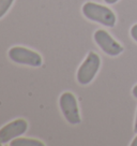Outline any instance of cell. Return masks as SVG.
I'll use <instances>...</instances> for the list:
<instances>
[{"label":"cell","mask_w":137,"mask_h":146,"mask_svg":"<svg viewBox=\"0 0 137 146\" xmlns=\"http://www.w3.org/2000/svg\"><path fill=\"white\" fill-rule=\"evenodd\" d=\"M82 13L90 21L100 23L107 27H114L116 15L110 9L94 2H87L82 5Z\"/></svg>","instance_id":"6da1fadb"},{"label":"cell","mask_w":137,"mask_h":146,"mask_svg":"<svg viewBox=\"0 0 137 146\" xmlns=\"http://www.w3.org/2000/svg\"><path fill=\"white\" fill-rule=\"evenodd\" d=\"M101 59L99 55L94 52H90L87 58L82 64L77 71V81L82 85H87L94 78L96 72L99 71Z\"/></svg>","instance_id":"7a4b0ae2"},{"label":"cell","mask_w":137,"mask_h":146,"mask_svg":"<svg viewBox=\"0 0 137 146\" xmlns=\"http://www.w3.org/2000/svg\"><path fill=\"white\" fill-rule=\"evenodd\" d=\"M10 59L20 64H27L31 67H40L42 64V57L37 52L28 50L22 46H14L9 50Z\"/></svg>","instance_id":"3957f363"},{"label":"cell","mask_w":137,"mask_h":146,"mask_svg":"<svg viewBox=\"0 0 137 146\" xmlns=\"http://www.w3.org/2000/svg\"><path fill=\"white\" fill-rule=\"evenodd\" d=\"M60 109L62 114L70 123L77 125L80 123V116L78 111L77 101L72 92H64L61 95L59 100Z\"/></svg>","instance_id":"277c9868"},{"label":"cell","mask_w":137,"mask_h":146,"mask_svg":"<svg viewBox=\"0 0 137 146\" xmlns=\"http://www.w3.org/2000/svg\"><path fill=\"white\" fill-rule=\"evenodd\" d=\"M94 40L101 50L109 56H118L123 52V47L114 40L109 33L105 30L99 29L94 33Z\"/></svg>","instance_id":"5b68a950"},{"label":"cell","mask_w":137,"mask_h":146,"mask_svg":"<svg viewBox=\"0 0 137 146\" xmlns=\"http://www.w3.org/2000/svg\"><path fill=\"white\" fill-rule=\"evenodd\" d=\"M28 123L24 119H16L0 129V143L7 144L26 132Z\"/></svg>","instance_id":"8992f818"},{"label":"cell","mask_w":137,"mask_h":146,"mask_svg":"<svg viewBox=\"0 0 137 146\" xmlns=\"http://www.w3.org/2000/svg\"><path fill=\"white\" fill-rule=\"evenodd\" d=\"M11 146H44V144L39 140L34 139H25V137H16L10 142Z\"/></svg>","instance_id":"52a82bcc"},{"label":"cell","mask_w":137,"mask_h":146,"mask_svg":"<svg viewBox=\"0 0 137 146\" xmlns=\"http://www.w3.org/2000/svg\"><path fill=\"white\" fill-rule=\"evenodd\" d=\"M14 0H0V18L2 17L7 11L11 8Z\"/></svg>","instance_id":"ba28073f"},{"label":"cell","mask_w":137,"mask_h":146,"mask_svg":"<svg viewBox=\"0 0 137 146\" xmlns=\"http://www.w3.org/2000/svg\"><path fill=\"white\" fill-rule=\"evenodd\" d=\"M131 36H132L133 39L137 42V24L134 25V26L131 28Z\"/></svg>","instance_id":"9c48e42d"},{"label":"cell","mask_w":137,"mask_h":146,"mask_svg":"<svg viewBox=\"0 0 137 146\" xmlns=\"http://www.w3.org/2000/svg\"><path fill=\"white\" fill-rule=\"evenodd\" d=\"M133 96H134L137 99V85L134 87V88H133Z\"/></svg>","instance_id":"30bf717a"},{"label":"cell","mask_w":137,"mask_h":146,"mask_svg":"<svg viewBox=\"0 0 137 146\" xmlns=\"http://www.w3.org/2000/svg\"><path fill=\"white\" fill-rule=\"evenodd\" d=\"M106 3H109V5H113V3H116L118 0H104Z\"/></svg>","instance_id":"8fae6325"},{"label":"cell","mask_w":137,"mask_h":146,"mask_svg":"<svg viewBox=\"0 0 137 146\" xmlns=\"http://www.w3.org/2000/svg\"><path fill=\"white\" fill-rule=\"evenodd\" d=\"M132 146H137V137L134 139V141L132 142V144H131Z\"/></svg>","instance_id":"7c38bea8"},{"label":"cell","mask_w":137,"mask_h":146,"mask_svg":"<svg viewBox=\"0 0 137 146\" xmlns=\"http://www.w3.org/2000/svg\"><path fill=\"white\" fill-rule=\"evenodd\" d=\"M135 132H137V114H136V119H135V128H134Z\"/></svg>","instance_id":"4fadbf2b"},{"label":"cell","mask_w":137,"mask_h":146,"mask_svg":"<svg viewBox=\"0 0 137 146\" xmlns=\"http://www.w3.org/2000/svg\"><path fill=\"white\" fill-rule=\"evenodd\" d=\"M0 145H1V143H0Z\"/></svg>","instance_id":"5bb4252c"}]
</instances>
